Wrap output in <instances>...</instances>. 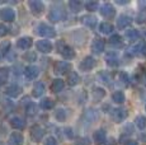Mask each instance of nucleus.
<instances>
[{"mask_svg": "<svg viewBox=\"0 0 146 145\" xmlns=\"http://www.w3.org/2000/svg\"><path fill=\"white\" fill-rule=\"evenodd\" d=\"M57 52L61 55L64 59H66V60H72V59L75 57V51L72 50V47H70L69 45H67L65 41L60 40L57 41Z\"/></svg>", "mask_w": 146, "mask_h": 145, "instance_id": "f257e3e1", "label": "nucleus"}, {"mask_svg": "<svg viewBox=\"0 0 146 145\" xmlns=\"http://www.w3.org/2000/svg\"><path fill=\"white\" fill-rule=\"evenodd\" d=\"M66 17V13L65 10H64V8L60 5V8H58V4L53 5L51 8V10H50V14H48V18L51 22H61L62 19H65Z\"/></svg>", "mask_w": 146, "mask_h": 145, "instance_id": "f03ea898", "label": "nucleus"}, {"mask_svg": "<svg viewBox=\"0 0 146 145\" xmlns=\"http://www.w3.org/2000/svg\"><path fill=\"white\" fill-rule=\"evenodd\" d=\"M36 33L42 36V37H48V38H53L56 36V31L53 27L48 26L46 23H41L36 27Z\"/></svg>", "mask_w": 146, "mask_h": 145, "instance_id": "7ed1b4c3", "label": "nucleus"}, {"mask_svg": "<svg viewBox=\"0 0 146 145\" xmlns=\"http://www.w3.org/2000/svg\"><path fill=\"white\" fill-rule=\"evenodd\" d=\"M111 116H112V120H113L114 122H117V124H119V122L125 121V120L127 118L128 112H127V110H126V108L119 107V108H114V110L112 111Z\"/></svg>", "mask_w": 146, "mask_h": 145, "instance_id": "20e7f679", "label": "nucleus"}, {"mask_svg": "<svg viewBox=\"0 0 146 145\" xmlns=\"http://www.w3.org/2000/svg\"><path fill=\"white\" fill-rule=\"evenodd\" d=\"M28 5H29V9H31V12H32V14L36 17L41 15L44 10V4L41 0H31V1L28 3Z\"/></svg>", "mask_w": 146, "mask_h": 145, "instance_id": "39448f33", "label": "nucleus"}, {"mask_svg": "<svg viewBox=\"0 0 146 145\" xmlns=\"http://www.w3.org/2000/svg\"><path fill=\"white\" fill-rule=\"evenodd\" d=\"M71 69V64L66 63V61H57L53 66V71L57 75H64Z\"/></svg>", "mask_w": 146, "mask_h": 145, "instance_id": "423d86ee", "label": "nucleus"}, {"mask_svg": "<svg viewBox=\"0 0 146 145\" xmlns=\"http://www.w3.org/2000/svg\"><path fill=\"white\" fill-rule=\"evenodd\" d=\"M100 14H102L104 18L107 19H111L113 18L114 15H116V9H114V7L112 4H109V3H106V4H103L102 7H100Z\"/></svg>", "mask_w": 146, "mask_h": 145, "instance_id": "0eeeda50", "label": "nucleus"}, {"mask_svg": "<svg viewBox=\"0 0 146 145\" xmlns=\"http://www.w3.org/2000/svg\"><path fill=\"white\" fill-rule=\"evenodd\" d=\"M131 55H135V56H142V57H146V42H140L139 45L136 46L131 47L128 50Z\"/></svg>", "mask_w": 146, "mask_h": 145, "instance_id": "6e6552de", "label": "nucleus"}, {"mask_svg": "<svg viewBox=\"0 0 146 145\" xmlns=\"http://www.w3.org/2000/svg\"><path fill=\"white\" fill-rule=\"evenodd\" d=\"M95 59L94 57H92V56H86V57H84L83 59V61L80 63V65H79V68H80V70H83V71H89V70H92V69L95 66Z\"/></svg>", "mask_w": 146, "mask_h": 145, "instance_id": "1a4fd4ad", "label": "nucleus"}, {"mask_svg": "<svg viewBox=\"0 0 146 145\" xmlns=\"http://www.w3.org/2000/svg\"><path fill=\"white\" fill-rule=\"evenodd\" d=\"M43 135H44V130L38 125H35L31 129V138H32L33 141H41Z\"/></svg>", "mask_w": 146, "mask_h": 145, "instance_id": "9d476101", "label": "nucleus"}, {"mask_svg": "<svg viewBox=\"0 0 146 145\" xmlns=\"http://www.w3.org/2000/svg\"><path fill=\"white\" fill-rule=\"evenodd\" d=\"M5 94L12 97V98H17V97H19L22 94V88L18 84H10L5 89Z\"/></svg>", "mask_w": 146, "mask_h": 145, "instance_id": "9b49d317", "label": "nucleus"}, {"mask_svg": "<svg viewBox=\"0 0 146 145\" xmlns=\"http://www.w3.org/2000/svg\"><path fill=\"white\" fill-rule=\"evenodd\" d=\"M52 43L47 40H41L37 42V50L42 54H48L52 51Z\"/></svg>", "mask_w": 146, "mask_h": 145, "instance_id": "f8f14e48", "label": "nucleus"}, {"mask_svg": "<svg viewBox=\"0 0 146 145\" xmlns=\"http://www.w3.org/2000/svg\"><path fill=\"white\" fill-rule=\"evenodd\" d=\"M38 74H40V69L35 65H29L24 69V75H26V78L29 80L36 79V78L38 76Z\"/></svg>", "mask_w": 146, "mask_h": 145, "instance_id": "ddd939ff", "label": "nucleus"}, {"mask_svg": "<svg viewBox=\"0 0 146 145\" xmlns=\"http://www.w3.org/2000/svg\"><path fill=\"white\" fill-rule=\"evenodd\" d=\"M0 17H1L3 21L5 22H13L14 19H15V13H14V10L12 8H4V9H1V12H0Z\"/></svg>", "mask_w": 146, "mask_h": 145, "instance_id": "4468645a", "label": "nucleus"}, {"mask_svg": "<svg viewBox=\"0 0 146 145\" xmlns=\"http://www.w3.org/2000/svg\"><path fill=\"white\" fill-rule=\"evenodd\" d=\"M92 51L94 52V54L99 55L102 54L103 51H104V40H102V38H94L93 43H92Z\"/></svg>", "mask_w": 146, "mask_h": 145, "instance_id": "2eb2a0df", "label": "nucleus"}, {"mask_svg": "<svg viewBox=\"0 0 146 145\" xmlns=\"http://www.w3.org/2000/svg\"><path fill=\"white\" fill-rule=\"evenodd\" d=\"M10 126L15 130H23L26 127V120L19 116H15L13 118H10Z\"/></svg>", "mask_w": 146, "mask_h": 145, "instance_id": "dca6fc26", "label": "nucleus"}, {"mask_svg": "<svg viewBox=\"0 0 146 145\" xmlns=\"http://www.w3.org/2000/svg\"><path fill=\"white\" fill-rule=\"evenodd\" d=\"M93 139L94 141L97 143L98 145H106L107 143V134L104 130H97L93 135Z\"/></svg>", "mask_w": 146, "mask_h": 145, "instance_id": "f3484780", "label": "nucleus"}, {"mask_svg": "<svg viewBox=\"0 0 146 145\" xmlns=\"http://www.w3.org/2000/svg\"><path fill=\"white\" fill-rule=\"evenodd\" d=\"M33 45V40L31 37H21L17 41V46L21 50H28Z\"/></svg>", "mask_w": 146, "mask_h": 145, "instance_id": "a211bd4d", "label": "nucleus"}, {"mask_svg": "<svg viewBox=\"0 0 146 145\" xmlns=\"http://www.w3.org/2000/svg\"><path fill=\"white\" fill-rule=\"evenodd\" d=\"M132 23V18L128 15H121L117 21V27L118 29H125L126 27H128L130 24Z\"/></svg>", "mask_w": 146, "mask_h": 145, "instance_id": "6ab92c4d", "label": "nucleus"}, {"mask_svg": "<svg viewBox=\"0 0 146 145\" xmlns=\"http://www.w3.org/2000/svg\"><path fill=\"white\" fill-rule=\"evenodd\" d=\"M23 141H24V139L21 132H13L9 136V145H22Z\"/></svg>", "mask_w": 146, "mask_h": 145, "instance_id": "aec40b11", "label": "nucleus"}, {"mask_svg": "<svg viewBox=\"0 0 146 145\" xmlns=\"http://www.w3.org/2000/svg\"><path fill=\"white\" fill-rule=\"evenodd\" d=\"M106 61L109 66H118V64H119V59L117 56L116 52H109V54H107Z\"/></svg>", "mask_w": 146, "mask_h": 145, "instance_id": "412c9836", "label": "nucleus"}, {"mask_svg": "<svg viewBox=\"0 0 146 145\" xmlns=\"http://www.w3.org/2000/svg\"><path fill=\"white\" fill-rule=\"evenodd\" d=\"M43 93H44V84L42 82H37L35 85H33V89H32L33 97L38 98V97H41Z\"/></svg>", "mask_w": 146, "mask_h": 145, "instance_id": "4be33fe9", "label": "nucleus"}, {"mask_svg": "<svg viewBox=\"0 0 146 145\" xmlns=\"http://www.w3.org/2000/svg\"><path fill=\"white\" fill-rule=\"evenodd\" d=\"M81 22H83V24H85L86 27H89V28H94L95 24H97V18H95L94 15H84L81 17Z\"/></svg>", "mask_w": 146, "mask_h": 145, "instance_id": "5701e85b", "label": "nucleus"}, {"mask_svg": "<svg viewBox=\"0 0 146 145\" xmlns=\"http://www.w3.org/2000/svg\"><path fill=\"white\" fill-rule=\"evenodd\" d=\"M64 87H65V83H64L62 79H55L51 84V90L53 93H60L64 89Z\"/></svg>", "mask_w": 146, "mask_h": 145, "instance_id": "b1692460", "label": "nucleus"}, {"mask_svg": "<svg viewBox=\"0 0 146 145\" xmlns=\"http://www.w3.org/2000/svg\"><path fill=\"white\" fill-rule=\"evenodd\" d=\"M80 82V78H79V74H78L76 71H71L69 74V76H67V83H69L70 87H74V85L79 84Z\"/></svg>", "mask_w": 146, "mask_h": 145, "instance_id": "393cba45", "label": "nucleus"}, {"mask_svg": "<svg viewBox=\"0 0 146 145\" xmlns=\"http://www.w3.org/2000/svg\"><path fill=\"white\" fill-rule=\"evenodd\" d=\"M83 120L88 124H93V121L97 120V112L94 110H88L83 116Z\"/></svg>", "mask_w": 146, "mask_h": 145, "instance_id": "a878e982", "label": "nucleus"}, {"mask_svg": "<svg viewBox=\"0 0 146 145\" xmlns=\"http://www.w3.org/2000/svg\"><path fill=\"white\" fill-rule=\"evenodd\" d=\"M69 8L72 13H79L83 8V3L79 0H70L69 1Z\"/></svg>", "mask_w": 146, "mask_h": 145, "instance_id": "bb28decb", "label": "nucleus"}, {"mask_svg": "<svg viewBox=\"0 0 146 145\" xmlns=\"http://www.w3.org/2000/svg\"><path fill=\"white\" fill-rule=\"evenodd\" d=\"M98 78H99V80L103 83V84H106V85H111L112 84V78H111V75H109V72H107V71H99L98 72Z\"/></svg>", "mask_w": 146, "mask_h": 145, "instance_id": "cd10ccee", "label": "nucleus"}, {"mask_svg": "<svg viewBox=\"0 0 146 145\" xmlns=\"http://www.w3.org/2000/svg\"><path fill=\"white\" fill-rule=\"evenodd\" d=\"M114 31V27L112 26L111 23H108V22H104V23H100L99 26V32L103 33V35H109V33H112Z\"/></svg>", "mask_w": 146, "mask_h": 145, "instance_id": "c85d7f7f", "label": "nucleus"}, {"mask_svg": "<svg viewBox=\"0 0 146 145\" xmlns=\"http://www.w3.org/2000/svg\"><path fill=\"white\" fill-rule=\"evenodd\" d=\"M112 99H113V102H114V103L122 104V103L125 102V99H126L125 93H123L122 90H117V92H114V93L112 94Z\"/></svg>", "mask_w": 146, "mask_h": 145, "instance_id": "c756f323", "label": "nucleus"}, {"mask_svg": "<svg viewBox=\"0 0 146 145\" xmlns=\"http://www.w3.org/2000/svg\"><path fill=\"white\" fill-rule=\"evenodd\" d=\"M125 36L128 41H136L140 38V32L137 29H128V31H126Z\"/></svg>", "mask_w": 146, "mask_h": 145, "instance_id": "7c9ffc66", "label": "nucleus"}, {"mask_svg": "<svg viewBox=\"0 0 146 145\" xmlns=\"http://www.w3.org/2000/svg\"><path fill=\"white\" fill-rule=\"evenodd\" d=\"M128 82H130V78H128L127 72L121 71L119 74H118V84L122 85V87H127Z\"/></svg>", "mask_w": 146, "mask_h": 145, "instance_id": "2f4dec72", "label": "nucleus"}, {"mask_svg": "<svg viewBox=\"0 0 146 145\" xmlns=\"http://www.w3.org/2000/svg\"><path fill=\"white\" fill-rule=\"evenodd\" d=\"M40 106L42 110H51V108L55 107V102L51 98H44L40 102Z\"/></svg>", "mask_w": 146, "mask_h": 145, "instance_id": "473e14b6", "label": "nucleus"}, {"mask_svg": "<svg viewBox=\"0 0 146 145\" xmlns=\"http://www.w3.org/2000/svg\"><path fill=\"white\" fill-rule=\"evenodd\" d=\"M109 43H111L113 47H121L123 45L122 37H121L119 35H113L111 38H109Z\"/></svg>", "mask_w": 146, "mask_h": 145, "instance_id": "72a5a7b5", "label": "nucleus"}, {"mask_svg": "<svg viewBox=\"0 0 146 145\" xmlns=\"http://www.w3.org/2000/svg\"><path fill=\"white\" fill-rule=\"evenodd\" d=\"M8 76H9V69L0 68V85L5 84L8 82Z\"/></svg>", "mask_w": 146, "mask_h": 145, "instance_id": "f704fd0d", "label": "nucleus"}, {"mask_svg": "<svg viewBox=\"0 0 146 145\" xmlns=\"http://www.w3.org/2000/svg\"><path fill=\"white\" fill-rule=\"evenodd\" d=\"M9 49H10V42L9 41H4L1 45H0V56L1 57H5L9 52Z\"/></svg>", "mask_w": 146, "mask_h": 145, "instance_id": "c9c22d12", "label": "nucleus"}, {"mask_svg": "<svg viewBox=\"0 0 146 145\" xmlns=\"http://www.w3.org/2000/svg\"><path fill=\"white\" fill-rule=\"evenodd\" d=\"M104 96H106L104 89H102V88H94L93 89V98H94V101H100V99H102Z\"/></svg>", "mask_w": 146, "mask_h": 145, "instance_id": "e433bc0d", "label": "nucleus"}, {"mask_svg": "<svg viewBox=\"0 0 146 145\" xmlns=\"http://www.w3.org/2000/svg\"><path fill=\"white\" fill-rule=\"evenodd\" d=\"M135 124L139 127L140 130H145L146 129V117L145 116H137L135 120Z\"/></svg>", "mask_w": 146, "mask_h": 145, "instance_id": "4c0bfd02", "label": "nucleus"}, {"mask_svg": "<svg viewBox=\"0 0 146 145\" xmlns=\"http://www.w3.org/2000/svg\"><path fill=\"white\" fill-rule=\"evenodd\" d=\"M55 117H56L57 121L64 122L66 120V117H67V112L64 110V108H58V110L56 111V113H55Z\"/></svg>", "mask_w": 146, "mask_h": 145, "instance_id": "58836bf2", "label": "nucleus"}, {"mask_svg": "<svg viewBox=\"0 0 146 145\" xmlns=\"http://www.w3.org/2000/svg\"><path fill=\"white\" fill-rule=\"evenodd\" d=\"M26 113L28 116H35L37 113V104L36 103H28L26 107Z\"/></svg>", "mask_w": 146, "mask_h": 145, "instance_id": "ea45409f", "label": "nucleus"}, {"mask_svg": "<svg viewBox=\"0 0 146 145\" xmlns=\"http://www.w3.org/2000/svg\"><path fill=\"white\" fill-rule=\"evenodd\" d=\"M136 22L139 24L146 23V8H145V9H142V10H140V13L136 17Z\"/></svg>", "mask_w": 146, "mask_h": 145, "instance_id": "a19ab883", "label": "nucleus"}, {"mask_svg": "<svg viewBox=\"0 0 146 145\" xmlns=\"http://www.w3.org/2000/svg\"><path fill=\"white\" fill-rule=\"evenodd\" d=\"M137 80H139L141 84L146 85V69H142L137 72Z\"/></svg>", "mask_w": 146, "mask_h": 145, "instance_id": "79ce46f5", "label": "nucleus"}, {"mask_svg": "<svg viewBox=\"0 0 146 145\" xmlns=\"http://www.w3.org/2000/svg\"><path fill=\"white\" fill-rule=\"evenodd\" d=\"M85 8H86V10H89V12H94V10H98L99 4H98L97 1H88L85 4Z\"/></svg>", "mask_w": 146, "mask_h": 145, "instance_id": "37998d69", "label": "nucleus"}, {"mask_svg": "<svg viewBox=\"0 0 146 145\" xmlns=\"http://www.w3.org/2000/svg\"><path fill=\"white\" fill-rule=\"evenodd\" d=\"M44 145H57V141H56L55 138L48 136V138L46 139V141H44Z\"/></svg>", "mask_w": 146, "mask_h": 145, "instance_id": "c03bdc74", "label": "nucleus"}, {"mask_svg": "<svg viewBox=\"0 0 146 145\" xmlns=\"http://www.w3.org/2000/svg\"><path fill=\"white\" fill-rule=\"evenodd\" d=\"M8 35V28L4 26V24L0 23V37H4V36Z\"/></svg>", "mask_w": 146, "mask_h": 145, "instance_id": "a18cd8bd", "label": "nucleus"}, {"mask_svg": "<svg viewBox=\"0 0 146 145\" xmlns=\"http://www.w3.org/2000/svg\"><path fill=\"white\" fill-rule=\"evenodd\" d=\"M35 57H36L35 54H31V55L26 54V55H24V59H26V60H35Z\"/></svg>", "mask_w": 146, "mask_h": 145, "instance_id": "49530a36", "label": "nucleus"}, {"mask_svg": "<svg viewBox=\"0 0 146 145\" xmlns=\"http://www.w3.org/2000/svg\"><path fill=\"white\" fill-rule=\"evenodd\" d=\"M125 145H137V141H135V140H128V141H126Z\"/></svg>", "mask_w": 146, "mask_h": 145, "instance_id": "de8ad7c7", "label": "nucleus"}, {"mask_svg": "<svg viewBox=\"0 0 146 145\" xmlns=\"http://www.w3.org/2000/svg\"><path fill=\"white\" fill-rule=\"evenodd\" d=\"M21 68H22L21 65H15V66H14V69H15V70H19ZM15 75H19V71H17V72H15Z\"/></svg>", "mask_w": 146, "mask_h": 145, "instance_id": "09e8293b", "label": "nucleus"}, {"mask_svg": "<svg viewBox=\"0 0 146 145\" xmlns=\"http://www.w3.org/2000/svg\"><path fill=\"white\" fill-rule=\"evenodd\" d=\"M127 3L128 1H119V0H118V1H117V4H127Z\"/></svg>", "mask_w": 146, "mask_h": 145, "instance_id": "8fccbe9b", "label": "nucleus"}, {"mask_svg": "<svg viewBox=\"0 0 146 145\" xmlns=\"http://www.w3.org/2000/svg\"><path fill=\"white\" fill-rule=\"evenodd\" d=\"M142 32H144V35H145V37H146V28H145L144 31H142Z\"/></svg>", "mask_w": 146, "mask_h": 145, "instance_id": "3c124183", "label": "nucleus"}, {"mask_svg": "<svg viewBox=\"0 0 146 145\" xmlns=\"http://www.w3.org/2000/svg\"><path fill=\"white\" fill-rule=\"evenodd\" d=\"M145 110H146V106H145Z\"/></svg>", "mask_w": 146, "mask_h": 145, "instance_id": "603ef678", "label": "nucleus"}]
</instances>
